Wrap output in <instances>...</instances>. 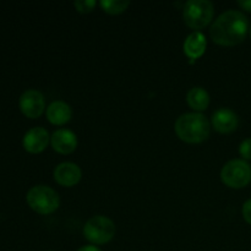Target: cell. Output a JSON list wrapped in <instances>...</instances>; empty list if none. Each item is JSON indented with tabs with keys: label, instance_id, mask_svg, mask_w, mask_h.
Segmentation results:
<instances>
[{
	"label": "cell",
	"instance_id": "cell-1",
	"mask_svg": "<svg viewBox=\"0 0 251 251\" xmlns=\"http://www.w3.org/2000/svg\"><path fill=\"white\" fill-rule=\"evenodd\" d=\"M249 28L248 17L238 10H228L217 17L211 26V38L215 43L233 47L242 43Z\"/></svg>",
	"mask_w": 251,
	"mask_h": 251
},
{
	"label": "cell",
	"instance_id": "cell-2",
	"mask_svg": "<svg viewBox=\"0 0 251 251\" xmlns=\"http://www.w3.org/2000/svg\"><path fill=\"white\" fill-rule=\"evenodd\" d=\"M174 130L181 141L200 144L208 139L211 126L207 118L201 113H185L176 119Z\"/></svg>",
	"mask_w": 251,
	"mask_h": 251
},
{
	"label": "cell",
	"instance_id": "cell-3",
	"mask_svg": "<svg viewBox=\"0 0 251 251\" xmlns=\"http://www.w3.org/2000/svg\"><path fill=\"white\" fill-rule=\"evenodd\" d=\"M26 200L29 207L39 215L55 212L60 206V198L58 193L46 185H36L29 189Z\"/></svg>",
	"mask_w": 251,
	"mask_h": 251
},
{
	"label": "cell",
	"instance_id": "cell-4",
	"mask_svg": "<svg viewBox=\"0 0 251 251\" xmlns=\"http://www.w3.org/2000/svg\"><path fill=\"white\" fill-rule=\"evenodd\" d=\"M215 7L208 0H189L183 11L184 22L193 29H202L212 21Z\"/></svg>",
	"mask_w": 251,
	"mask_h": 251
},
{
	"label": "cell",
	"instance_id": "cell-5",
	"mask_svg": "<svg viewBox=\"0 0 251 251\" xmlns=\"http://www.w3.org/2000/svg\"><path fill=\"white\" fill-rule=\"evenodd\" d=\"M114 222L105 216H95L86 222L83 227V235L90 243L95 245L107 244L115 235Z\"/></svg>",
	"mask_w": 251,
	"mask_h": 251
},
{
	"label": "cell",
	"instance_id": "cell-6",
	"mask_svg": "<svg viewBox=\"0 0 251 251\" xmlns=\"http://www.w3.org/2000/svg\"><path fill=\"white\" fill-rule=\"evenodd\" d=\"M221 180L229 188H244L251 181V166L244 159H232L223 166Z\"/></svg>",
	"mask_w": 251,
	"mask_h": 251
},
{
	"label": "cell",
	"instance_id": "cell-7",
	"mask_svg": "<svg viewBox=\"0 0 251 251\" xmlns=\"http://www.w3.org/2000/svg\"><path fill=\"white\" fill-rule=\"evenodd\" d=\"M20 110L27 118L36 119L41 117L46 108V100L44 96L37 90H27L20 97Z\"/></svg>",
	"mask_w": 251,
	"mask_h": 251
},
{
	"label": "cell",
	"instance_id": "cell-8",
	"mask_svg": "<svg viewBox=\"0 0 251 251\" xmlns=\"http://www.w3.org/2000/svg\"><path fill=\"white\" fill-rule=\"evenodd\" d=\"M49 144V132L44 127L37 126L32 127L31 130L25 134L22 145L24 149L29 153H41L42 151L46 150V147Z\"/></svg>",
	"mask_w": 251,
	"mask_h": 251
},
{
	"label": "cell",
	"instance_id": "cell-9",
	"mask_svg": "<svg viewBox=\"0 0 251 251\" xmlns=\"http://www.w3.org/2000/svg\"><path fill=\"white\" fill-rule=\"evenodd\" d=\"M211 123H212V126L215 127L216 131L221 132V134H230V132L237 130L239 119L232 109L221 108L217 112L213 113Z\"/></svg>",
	"mask_w": 251,
	"mask_h": 251
},
{
	"label": "cell",
	"instance_id": "cell-10",
	"mask_svg": "<svg viewBox=\"0 0 251 251\" xmlns=\"http://www.w3.org/2000/svg\"><path fill=\"white\" fill-rule=\"evenodd\" d=\"M82 173L77 164L71 163V162H64L54 169V179L61 186H70L76 185L80 181Z\"/></svg>",
	"mask_w": 251,
	"mask_h": 251
},
{
	"label": "cell",
	"instance_id": "cell-11",
	"mask_svg": "<svg viewBox=\"0 0 251 251\" xmlns=\"http://www.w3.org/2000/svg\"><path fill=\"white\" fill-rule=\"evenodd\" d=\"M50 144L54 151L61 154H69L77 147V136L71 130L59 129L50 137Z\"/></svg>",
	"mask_w": 251,
	"mask_h": 251
},
{
	"label": "cell",
	"instance_id": "cell-12",
	"mask_svg": "<svg viewBox=\"0 0 251 251\" xmlns=\"http://www.w3.org/2000/svg\"><path fill=\"white\" fill-rule=\"evenodd\" d=\"M47 119L54 125H64L71 119L73 110L68 103L63 100H55L47 108Z\"/></svg>",
	"mask_w": 251,
	"mask_h": 251
},
{
	"label": "cell",
	"instance_id": "cell-13",
	"mask_svg": "<svg viewBox=\"0 0 251 251\" xmlns=\"http://www.w3.org/2000/svg\"><path fill=\"white\" fill-rule=\"evenodd\" d=\"M206 44H207V42H206L205 34L199 31L193 32L186 37L185 42H184V53L191 60H195L205 53Z\"/></svg>",
	"mask_w": 251,
	"mask_h": 251
},
{
	"label": "cell",
	"instance_id": "cell-14",
	"mask_svg": "<svg viewBox=\"0 0 251 251\" xmlns=\"http://www.w3.org/2000/svg\"><path fill=\"white\" fill-rule=\"evenodd\" d=\"M186 100L190 108L194 110L202 112L210 104V96L207 91L202 87H193L186 95Z\"/></svg>",
	"mask_w": 251,
	"mask_h": 251
},
{
	"label": "cell",
	"instance_id": "cell-15",
	"mask_svg": "<svg viewBox=\"0 0 251 251\" xmlns=\"http://www.w3.org/2000/svg\"><path fill=\"white\" fill-rule=\"evenodd\" d=\"M129 5L130 1L127 0H102L100 1V7L110 15L122 14L129 7Z\"/></svg>",
	"mask_w": 251,
	"mask_h": 251
},
{
	"label": "cell",
	"instance_id": "cell-16",
	"mask_svg": "<svg viewBox=\"0 0 251 251\" xmlns=\"http://www.w3.org/2000/svg\"><path fill=\"white\" fill-rule=\"evenodd\" d=\"M76 10L81 14H87L93 10V7L96 6L95 0H77V1L74 2Z\"/></svg>",
	"mask_w": 251,
	"mask_h": 251
},
{
	"label": "cell",
	"instance_id": "cell-17",
	"mask_svg": "<svg viewBox=\"0 0 251 251\" xmlns=\"http://www.w3.org/2000/svg\"><path fill=\"white\" fill-rule=\"evenodd\" d=\"M239 153L243 157L244 161L251 159V137L250 139H245L244 141L240 144L239 146Z\"/></svg>",
	"mask_w": 251,
	"mask_h": 251
},
{
	"label": "cell",
	"instance_id": "cell-18",
	"mask_svg": "<svg viewBox=\"0 0 251 251\" xmlns=\"http://www.w3.org/2000/svg\"><path fill=\"white\" fill-rule=\"evenodd\" d=\"M243 217L249 225H251V199L243 205Z\"/></svg>",
	"mask_w": 251,
	"mask_h": 251
},
{
	"label": "cell",
	"instance_id": "cell-19",
	"mask_svg": "<svg viewBox=\"0 0 251 251\" xmlns=\"http://www.w3.org/2000/svg\"><path fill=\"white\" fill-rule=\"evenodd\" d=\"M238 5H239L243 10H245V11L251 12V0H239V1H238Z\"/></svg>",
	"mask_w": 251,
	"mask_h": 251
},
{
	"label": "cell",
	"instance_id": "cell-20",
	"mask_svg": "<svg viewBox=\"0 0 251 251\" xmlns=\"http://www.w3.org/2000/svg\"><path fill=\"white\" fill-rule=\"evenodd\" d=\"M77 251H102L96 245H86V247L80 248Z\"/></svg>",
	"mask_w": 251,
	"mask_h": 251
},
{
	"label": "cell",
	"instance_id": "cell-21",
	"mask_svg": "<svg viewBox=\"0 0 251 251\" xmlns=\"http://www.w3.org/2000/svg\"><path fill=\"white\" fill-rule=\"evenodd\" d=\"M250 37H251V27H250Z\"/></svg>",
	"mask_w": 251,
	"mask_h": 251
}]
</instances>
